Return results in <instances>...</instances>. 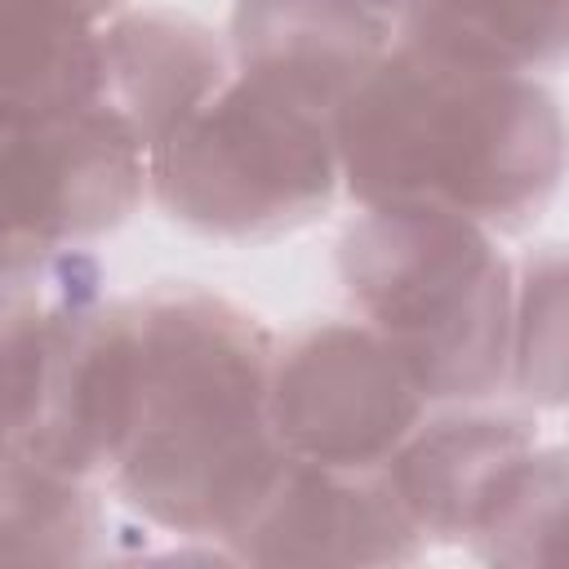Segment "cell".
<instances>
[{
	"mask_svg": "<svg viewBox=\"0 0 569 569\" xmlns=\"http://www.w3.org/2000/svg\"><path fill=\"white\" fill-rule=\"evenodd\" d=\"M405 36L529 71L569 58V0H418Z\"/></svg>",
	"mask_w": 569,
	"mask_h": 569,
	"instance_id": "cell-14",
	"label": "cell"
},
{
	"mask_svg": "<svg viewBox=\"0 0 569 569\" xmlns=\"http://www.w3.org/2000/svg\"><path fill=\"white\" fill-rule=\"evenodd\" d=\"M365 4H369L373 13H382V18H400V22L418 9V0H365Z\"/></svg>",
	"mask_w": 569,
	"mask_h": 569,
	"instance_id": "cell-18",
	"label": "cell"
},
{
	"mask_svg": "<svg viewBox=\"0 0 569 569\" xmlns=\"http://www.w3.org/2000/svg\"><path fill=\"white\" fill-rule=\"evenodd\" d=\"M338 276L427 400H476L511 373L516 289L480 222L378 204L338 240Z\"/></svg>",
	"mask_w": 569,
	"mask_h": 569,
	"instance_id": "cell-4",
	"label": "cell"
},
{
	"mask_svg": "<svg viewBox=\"0 0 569 569\" xmlns=\"http://www.w3.org/2000/svg\"><path fill=\"white\" fill-rule=\"evenodd\" d=\"M53 4H62V9L80 13L84 22H98V18H107V13H116V9H120V0H53Z\"/></svg>",
	"mask_w": 569,
	"mask_h": 569,
	"instance_id": "cell-17",
	"label": "cell"
},
{
	"mask_svg": "<svg viewBox=\"0 0 569 569\" xmlns=\"http://www.w3.org/2000/svg\"><path fill=\"white\" fill-rule=\"evenodd\" d=\"M98 507L80 476L4 453L0 467V565L4 569H62L98 551Z\"/></svg>",
	"mask_w": 569,
	"mask_h": 569,
	"instance_id": "cell-13",
	"label": "cell"
},
{
	"mask_svg": "<svg viewBox=\"0 0 569 569\" xmlns=\"http://www.w3.org/2000/svg\"><path fill=\"white\" fill-rule=\"evenodd\" d=\"M511 382L533 405H569V249L538 253L516 284Z\"/></svg>",
	"mask_w": 569,
	"mask_h": 569,
	"instance_id": "cell-16",
	"label": "cell"
},
{
	"mask_svg": "<svg viewBox=\"0 0 569 569\" xmlns=\"http://www.w3.org/2000/svg\"><path fill=\"white\" fill-rule=\"evenodd\" d=\"M227 84V53L200 22L164 9L124 13L102 31V107L147 151Z\"/></svg>",
	"mask_w": 569,
	"mask_h": 569,
	"instance_id": "cell-10",
	"label": "cell"
},
{
	"mask_svg": "<svg viewBox=\"0 0 569 569\" xmlns=\"http://www.w3.org/2000/svg\"><path fill=\"white\" fill-rule=\"evenodd\" d=\"M387 49V18L365 0H236L231 9L240 76L325 116H338Z\"/></svg>",
	"mask_w": 569,
	"mask_h": 569,
	"instance_id": "cell-9",
	"label": "cell"
},
{
	"mask_svg": "<svg viewBox=\"0 0 569 569\" xmlns=\"http://www.w3.org/2000/svg\"><path fill=\"white\" fill-rule=\"evenodd\" d=\"M0 329L4 453L89 476L116 467L133 418L138 307L102 302L62 249H9Z\"/></svg>",
	"mask_w": 569,
	"mask_h": 569,
	"instance_id": "cell-3",
	"label": "cell"
},
{
	"mask_svg": "<svg viewBox=\"0 0 569 569\" xmlns=\"http://www.w3.org/2000/svg\"><path fill=\"white\" fill-rule=\"evenodd\" d=\"M422 387L382 333L320 325L276 351L271 422L293 458L325 467H387L413 436Z\"/></svg>",
	"mask_w": 569,
	"mask_h": 569,
	"instance_id": "cell-6",
	"label": "cell"
},
{
	"mask_svg": "<svg viewBox=\"0 0 569 569\" xmlns=\"http://www.w3.org/2000/svg\"><path fill=\"white\" fill-rule=\"evenodd\" d=\"M169 218L222 240H262L307 222L338 187L333 116L236 76L147 151Z\"/></svg>",
	"mask_w": 569,
	"mask_h": 569,
	"instance_id": "cell-5",
	"label": "cell"
},
{
	"mask_svg": "<svg viewBox=\"0 0 569 569\" xmlns=\"http://www.w3.org/2000/svg\"><path fill=\"white\" fill-rule=\"evenodd\" d=\"M102 98V31L53 0H0V120H40Z\"/></svg>",
	"mask_w": 569,
	"mask_h": 569,
	"instance_id": "cell-12",
	"label": "cell"
},
{
	"mask_svg": "<svg viewBox=\"0 0 569 569\" xmlns=\"http://www.w3.org/2000/svg\"><path fill=\"white\" fill-rule=\"evenodd\" d=\"M533 449L525 422L502 413H449L413 436L382 467L422 533L462 542L476 533L502 476Z\"/></svg>",
	"mask_w": 569,
	"mask_h": 569,
	"instance_id": "cell-11",
	"label": "cell"
},
{
	"mask_svg": "<svg viewBox=\"0 0 569 569\" xmlns=\"http://www.w3.org/2000/svg\"><path fill=\"white\" fill-rule=\"evenodd\" d=\"M147 142L102 102L4 124L0 227L9 249H67L124 222L142 196Z\"/></svg>",
	"mask_w": 569,
	"mask_h": 569,
	"instance_id": "cell-7",
	"label": "cell"
},
{
	"mask_svg": "<svg viewBox=\"0 0 569 569\" xmlns=\"http://www.w3.org/2000/svg\"><path fill=\"white\" fill-rule=\"evenodd\" d=\"M271 338L240 307L209 293L138 302V382L116 489L173 533L227 538L289 458L271 422Z\"/></svg>",
	"mask_w": 569,
	"mask_h": 569,
	"instance_id": "cell-2",
	"label": "cell"
},
{
	"mask_svg": "<svg viewBox=\"0 0 569 569\" xmlns=\"http://www.w3.org/2000/svg\"><path fill=\"white\" fill-rule=\"evenodd\" d=\"M467 542L489 565L569 569V449H529Z\"/></svg>",
	"mask_w": 569,
	"mask_h": 569,
	"instance_id": "cell-15",
	"label": "cell"
},
{
	"mask_svg": "<svg viewBox=\"0 0 569 569\" xmlns=\"http://www.w3.org/2000/svg\"><path fill=\"white\" fill-rule=\"evenodd\" d=\"M422 538L387 471L325 467L289 453L253 511L227 533V547L271 569H360L413 560Z\"/></svg>",
	"mask_w": 569,
	"mask_h": 569,
	"instance_id": "cell-8",
	"label": "cell"
},
{
	"mask_svg": "<svg viewBox=\"0 0 569 569\" xmlns=\"http://www.w3.org/2000/svg\"><path fill=\"white\" fill-rule=\"evenodd\" d=\"M347 191L365 204L529 222L565 178L556 98L516 67L400 40L333 116Z\"/></svg>",
	"mask_w": 569,
	"mask_h": 569,
	"instance_id": "cell-1",
	"label": "cell"
}]
</instances>
